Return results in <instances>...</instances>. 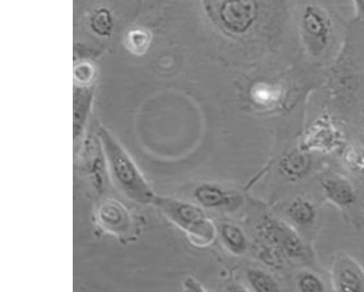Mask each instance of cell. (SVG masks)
<instances>
[{
    "label": "cell",
    "mask_w": 364,
    "mask_h": 292,
    "mask_svg": "<svg viewBox=\"0 0 364 292\" xmlns=\"http://www.w3.org/2000/svg\"><path fill=\"white\" fill-rule=\"evenodd\" d=\"M98 136L112 182L129 199L139 204H151L157 195L136 162L115 137L104 127Z\"/></svg>",
    "instance_id": "6da1fadb"
},
{
    "label": "cell",
    "mask_w": 364,
    "mask_h": 292,
    "mask_svg": "<svg viewBox=\"0 0 364 292\" xmlns=\"http://www.w3.org/2000/svg\"><path fill=\"white\" fill-rule=\"evenodd\" d=\"M252 288L259 292H273L280 291V286L274 278L259 269H250L247 273Z\"/></svg>",
    "instance_id": "4fadbf2b"
},
{
    "label": "cell",
    "mask_w": 364,
    "mask_h": 292,
    "mask_svg": "<svg viewBox=\"0 0 364 292\" xmlns=\"http://www.w3.org/2000/svg\"><path fill=\"white\" fill-rule=\"evenodd\" d=\"M343 162L348 169L364 178V150L350 146L343 153Z\"/></svg>",
    "instance_id": "9a60e30c"
},
{
    "label": "cell",
    "mask_w": 364,
    "mask_h": 292,
    "mask_svg": "<svg viewBox=\"0 0 364 292\" xmlns=\"http://www.w3.org/2000/svg\"><path fill=\"white\" fill-rule=\"evenodd\" d=\"M321 186L326 199L338 209H348L357 199L353 184L343 174L331 173L326 175Z\"/></svg>",
    "instance_id": "8992f818"
},
{
    "label": "cell",
    "mask_w": 364,
    "mask_h": 292,
    "mask_svg": "<svg viewBox=\"0 0 364 292\" xmlns=\"http://www.w3.org/2000/svg\"><path fill=\"white\" fill-rule=\"evenodd\" d=\"M220 234L223 245L232 254L241 256L247 251L246 234L237 225L225 223L220 228Z\"/></svg>",
    "instance_id": "8fae6325"
},
{
    "label": "cell",
    "mask_w": 364,
    "mask_h": 292,
    "mask_svg": "<svg viewBox=\"0 0 364 292\" xmlns=\"http://www.w3.org/2000/svg\"><path fill=\"white\" fill-rule=\"evenodd\" d=\"M297 287L303 292H323L326 285L322 278L311 271H303L297 277Z\"/></svg>",
    "instance_id": "5bb4252c"
},
{
    "label": "cell",
    "mask_w": 364,
    "mask_h": 292,
    "mask_svg": "<svg viewBox=\"0 0 364 292\" xmlns=\"http://www.w3.org/2000/svg\"><path fill=\"white\" fill-rule=\"evenodd\" d=\"M288 213L295 224L304 226L311 225L317 216L314 203L304 197L295 199L290 204Z\"/></svg>",
    "instance_id": "7c38bea8"
},
{
    "label": "cell",
    "mask_w": 364,
    "mask_h": 292,
    "mask_svg": "<svg viewBox=\"0 0 364 292\" xmlns=\"http://www.w3.org/2000/svg\"><path fill=\"white\" fill-rule=\"evenodd\" d=\"M182 288L185 291L203 292L207 289L198 280L193 277H187L182 282Z\"/></svg>",
    "instance_id": "ac0fdd59"
},
{
    "label": "cell",
    "mask_w": 364,
    "mask_h": 292,
    "mask_svg": "<svg viewBox=\"0 0 364 292\" xmlns=\"http://www.w3.org/2000/svg\"><path fill=\"white\" fill-rule=\"evenodd\" d=\"M261 243L279 251L286 259H300L306 255V247L298 233L287 223L265 218L257 227Z\"/></svg>",
    "instance_id": "3957f363"
},
{
    "label": "cell",
    "mask_w": 364,
    "mask_h": 292,
    "mask_svg": "<svg viewBox=\"0 0 364 292\" xmlns=\"http://www.w3.org/2000/svg\"><path fill=\"white\" fill-rule=\"evenodd\" d=\"M257 13V0H225L219 10L223 25L236 33L245 32L255 20Z\"/></svg>",
    "instance_id": "5b68a950"
},
{
    "label": "cell",
    "mask_w": 364,
    "mask_h": 292,
    "mask_svg": "<svg viewBox=\"0 0 364 292\" xmlns=\"http://www.w3.org/2000/svg\"><path fill=\"white\" fill-rule=\"evenodd\" d=\"M130 44L132 49L136 53L144 52L149 44V35L144 32L136 31L131 35Z\"/></svg>",
    "instance_id": "e0dca14e"
},
{
    "label": "cell",
    "mask_w": 364,
    "mask_h": 292,
    "mask_svg": "<svg viewBox=\"0 0 364 292\" xmlns=\"http://www.w3.org/2000/svg\"><path fill=\"white\" fill-rule=\"evenodd\" d=\"M355 1L359 10L364 13V0H355Z\"/></svg>",
    "instance_id": "d6986e66"
},
{
    "label": "cell",
    "mask_w": 364,
    "mask_h": 292,
    "mask_svg": "<svg viewBox=\"0 0 364 292\" xmlns=\"http://www.w3.org/2000/svg\"><path fill=\"white\" fill-rule=\"evenodd\" d=\"M91 25L98 34L102 36L108 35L112 26L109 12L107 9H100L96 11L92 19H91Z\"/></svg>",
    "instance_id": "2e32d148"
},
{
    "label": "cell",
    "mask_w": 364,
    "mask_h": 292,
    "mask_svg": "<svg viewBox=\"0 0 364 292\" xmlns=\"http://www.w3.org/2000/svg\"><path fill=\"white\" fill-rule=\"evenodd\" d=\"M302 26L318 52L327 46L331 35V24L321 9L314 6H308L302 15Z\"/></svg>",
    "instance_id": "52a82bcc"
},
{
    "label": "cell",
    "mask_w": 364,
    "mask_h": 292,
    "mask_svg": "<svg viewBox=\"0 0 364 292\" xmlns=\"http://www.w3.org/2000/svg\"><path fill=\"white\" fill-rule=\"evenodd\" d=\"M331 283L337 292H364V268L360 262L346 251L333 256L331 270Z\"/></svg>",
    "instance_id": "277c9868"
},
{
    "label": "cell",
    "mask_w": 364,
    "mask_h": 292,
    "mask_svg": "<svg viewBox=\"0 0 364 292\" xmlns=\"http://www.w3.org/2000/svg\"><path fill=\"white\" fill-rule=\"evenodd\" d=\"M194 197L200 207L208 209H231L239 198L221 187L203 184L194 191Z\"/></svg>",
    "instance_id": "9c48e42d"
},
{
    "label": "cell",
    "mask_w": 364,
    "mask_h": 292,
    "mask_svg": "<svg viewBox=\"0 0 364 292\" xmlns=\"http://www.w3.org/2000/svg\"><path fill=\"white\" fill-rule=\"evenodd\" d=\"M311 164L309 153L299 150L287 155L280 162L279 167L287 179L297 182L306 177Z\"/></svg>",
    "instance_id": "30bf717a"
},
{
    "label": "cell",
    "mask_w": 364,
    "mask_h": 292,
    "mask_svg": "<svg viewBox=\"0 0 364 292\" xmlns=\"http://www.w3.org/2000/svg\"><path fill=\"white\" fill-rule=\"evenodd\" d=\"M151 204L183 232L194 246L206 249L215 243L218 227L198 204L158 194Z\"/></svg>",
    "instance_id": "7a4b0ae2"
},
{
    "label": "cell",
    "mask_w": 364,
    "mask_h": 292,
    "mask_svg": "<svg viewBox=\"0 0 364 292\" xmlns=\"http://www.w3.org/2000/svg\"><path fill=\"white\" fill-rule=\"evenodd\" d=\"M98 219L104 229L118 236H124L130 231V216L118 202L107 201L104 203L99 210Z\"/></svg>",
    "instance_id": "ba28073f"
}]
</instances>
